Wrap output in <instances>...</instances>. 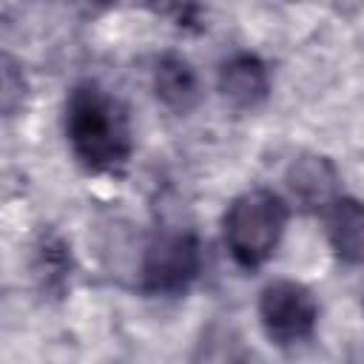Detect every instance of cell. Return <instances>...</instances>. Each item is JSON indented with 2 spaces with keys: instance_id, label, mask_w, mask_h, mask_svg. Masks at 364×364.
Wrapping results in <instances>:
<instances>
[{
  "instance_id": "obj_1",
  "label": "cell",
  "mask_w": 364,
  "mask_h": 364,
  "mask_svg": "<svg viewBox=\"0 0 364 364\" xmlns=\"http://www.w3.org/2000/svg\"><path fill=\"white\" fill-rule=\"evenodd\" d=\"M65 136L74 156L94 173H117L134 151L128 108L97 82H80L65 102Z\"/></svg>"
},
{
  "instance_id": "obj_2",
  "label": "cell",
  "mask_w": 364,
  "mask_h": 364,
  "mask_svg": "<svg viewBox=\"0 0 364 364\" xmlns=\"http://www.w3.org/2000/svg\"><path fill=\"white\" fill-rule=\"evenodd\" d=\"M284 225H287V205L279 193L267 188H253L239 193L222 219L225 245L233 262L245 270L262 267L279 247Z\"/></svg>"
},
{
  "instance_id": "obj_3",
  "label": "cell",
  "mask_w": 364,
  "mask_h": 364,
  "mask_svg": "<svg viewBox=\"0 0 364 364\" xmlns=\"http://www.w3.org/2000/svg\"><path fill=\"white\" fill-rule=\"evenodd\" d=\"M202 270L199 239L188 230L156 236L142 256L139 282L151 296H179L185 293Z\"/></svg>"
},
{
  "instance_id": "obj_4",
  "label": "cell",
  "mask_w": 364,
  "mask_h": 364,
  "mask_svg": "<svg viewBox=\"0 0 364 364\" xmlns=\"http://www.w3.org/2000/svg\"><path fill=\"white\" fill-rule=\"evenodd\" d=\"M259 318L270 341L290 347L307 341L318 321V304L310 287L293 279L270 282L259 296Z\"/></svg>"
},
{
  "instance_id": "obj_5",
  "label": "cell",
  "mask_w": 364,
  "mask_h": 364,
  "mask_svg": "<svg viewBox=\"0 0 364 364\" xmlns=\"http://www.w3.org/2000/svg\"><path fill=\"white\" fill-rule=\"evenodd\" d=\"M219 91L239 111H250L262 105L270 91L267 65L250 51H239L228 57L219 65Z\"/></svg>"
},
{
  "instance_id": "obj_6",
  "label": "cell",
  "mask_w": 364,
  "mask_h": 364,
  "mask_svg": "<svg viewBox=\"0 0 364 364\" xmlns=\"http://www.w3.org/2000/svg\"><path fill=\"white\" fill-rule=\"evenodd\" d=\"M327 242L338 262L361 267L364 264V202L353 196H338L321 213Z\"/></svg>"
},
{
  "instance_id": "obj_7",
  "label": "cell",
  "mask_w": 364,
  "mask_h": 364,
  "mask_svg": "<svg viewBox=\"0 0 364 364\" xmlns=\"http://www.w3.org/2000/svg\"><path fill=\"white\" fill-rule=\"evenodd\" d=\"M287 188L307 210H327L330 202H336L338 193V173L327 156L304 154L299 156L287 171Z\"/></svg>"
},
{
  "instance_id": "obj_8",
  "label": "cell",
  "mask_w": 364,
  "mask_h": 364,
  "mask_svg": "<svg viewBox=\"0 0 364 364\" xmlns=\"http://www.w3.org/2000/svg\"><path fill=\"white\" fill-rule=\"evenodd\" d=\"M154 94L165 108L188 114L199 102V77L193 65L179 54L159 57L154 68Z\"/></svg>"
},
{
  "instance_id": "obj_9",
  "label": "cell",
  "mask_w": 364,
  "mask_h": 364,
  "mask_svg": "<svg viewBox=\"0 0 364 364\" xmlns=\"http://www.w3.org/2000/svg\"><path fill=\"white\" fill-rule=\"evenodd\" d=\"M193 364H245L242 338L225 324H210L196 344Z\"/></svg>"
},
{
  "instance_id": "obj_10",
  "label": "cell",
  "mask_w": 364,
  "mask_h": 364,
  "mask_svg": "<svg viewBox=\"0 0 364 364\" xmlns=\"http://www.w3.org/2000/svg\"><path fill=\"white\" fill-rule=\"evenodd\" d=\"M23 88H26L23 74H17V65L9 57H3V111L6 114H11L23 102Z\"/></svg>"
}]
</instances>
